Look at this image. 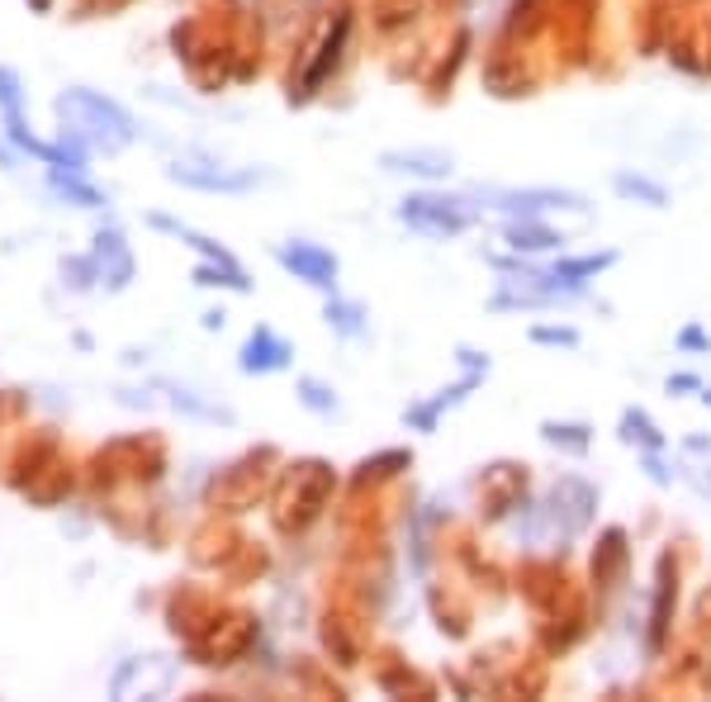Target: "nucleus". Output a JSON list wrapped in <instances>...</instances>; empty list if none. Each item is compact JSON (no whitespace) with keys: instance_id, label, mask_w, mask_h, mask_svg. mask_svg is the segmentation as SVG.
Listing matches in <instances>:
<instances>
[{"instance_id":"1","label":"nucleus","mask_w":711,"mask_h":702,"mask_svg":"<svg viewBox=\"0 0 711 702\" xmlns=\"http://www.w3.org/2000/svg\"><path fill=\"white\" fill-rule=\"evenodd\" d=\"M58 114L77 133L91 138V143H100V148H123L133 138V119L123 114L114 100H104L96 91H67L58 100Z\"/></svg>"},{"instance_id":"2","label":"nucleus","mask_w":711,"mask_h":702,"mask_svg":"<svg viewBox=\"0 0 711 702\" xmlns=\"http://www.w3.org/2000/svg\"><path fill=\"white\" fill-rule=\"evenodd\" d=\"M399 219L427 238H455L474 223V209L465 200H447V195H408L399 204Z\"/></svg>"},{"instance_id":"3","label":"nucleus","mask_w":711,"mask_h":702,"mask_svg":"<svg viewBox=\"0 0 711 702\" xmlns=\"http://www.w3.org/2000/svg\"><path fill=\"white\" fill-rule=\"evenodd\" d=\"M489 200L522 219H537L545 209H589V200L574 195V190H489Z\"/></svg>"},{"instance_id":"4","label":"nucleus","mask_w":711,"mask_h":702,"mask_svg":"<svg viewBox=\"0 0 711 702\" xmlns=\"http://www.w3.org/2000/svg\"><path fill=\"white\" fill-rule=\"evenodd\" d=\"M276 257H280V267H290L299 280H309V285H318V290H328L337 280V257L313 248V242H284Z\"/></svg>"},{"instance_id":"5","label":"nucleus","mask_w":711,"mask_h":702,"mask_svg":"<svg viewBox=\"0 0 711 702\" xmlns=\"http://www.w3.org/2000/svg\"><path fill=\"white\" fill-rule=\"evenodd\" d=\"M171 181H186V185H200V190H252L261 176L257 171H213V162H176L171 167Z\"/></svg>"},{"instance_id":"6","label":"nucleus","mask_w":711,"mask_h":702,"mask_svg":"<svg viewBox=\"0 0 711 702\" xmlns=\"http://www.w3.org/2000/svg\"><path fill=\"white\" fill-rule=\"evenodd\" d=\"M294 351H290V342H280L271 328H261L252 342L242 347V371H280L284 361H290Z\"/></svg>"},{"instance_id":"7","label":"nucleus","mask_w":711,"mask_h":702,"mask_svg":"<svg viewBox=\"0 0 711 702\" xmlns=\"http://www.w3.org/2000/svg\"><path fill=\"white\" fill-rule=\"evenodd\" d=\"M617 261V252H598V257H579V261H560V267H550V275L560 280V285H569V290H583V280L589 275H598L602 267H612Z\"/></svg>"},{"instance_id":"8","label":"nucleus","mask_w":711,"mask_h":702,"mask_svg":"<svg viewBox=\"0 0 711 702\" xmlns=\"http://www.w3.org/2000/svg\"><path fill=\"white\" fill-rule=\"evenodd\" d=\"M560 233H550L545 223L537 219H522V223H508V248L512 252H545V248H555Z\"/></svg>"},{"instance_id":"9","label":"nucleus","mask_w":711,"mask_h":702,"mask_svg":"<svg viewBox=\"0 0 711 702\" xmlns=\"http://www.w3.org/2000/svg\"><path fill=\"white\" fill-rule=\"evenodd\" d=\"M384 167L389 171H413V176H447L451 157H441V152H384Z\"/></svg>"},{"instance_id":"10","label":"nucleus","mask_w":711,"mask_h":702,"mask_svg":"<svg viewBox=\"0 0 711 702\" xmlns=\"http://www.w3.org/2000/svg\"><path fill=\"white\" fill-rule=\"evenodd\" d=\"M0 104H6V119H10V138L24 133V119H20V81L10 72H0Z\"/></svg>"},{"instance_id":"11","label":"nucleus","mask_w":711,"mask_h":702,"mask_svg":"<svg viewBox=\"0 0 711 702\" xmlns=\"http://www.w3.org/2000/svg\"><path fill=\"white\" fill-rule=\"evenodd\" d=\"M621 437H627V442H635V437H640L645 447H664V437L650 428L645 413H627V418H621Z\"/></svg>"},{"instance_id":"12","label":"nucleus","mask_w":711,"mask_h":702,"mask_svg":"<svg viewBox=\"0 0 711 702\" xmlns=\"http://www.w3.org/2000/svg\"><path fill=\"white\" fill-rule=\"evenodd\" d=\"M617 190L621 195H640V200H650V204H664V185H650L645 176H617Z\"/></svg>"},{"instance_id":"13","label":"nucleus","mask_w":711,"mask_h":702,"mask_svg":"<svg viewBox=\"0 0 711 702\" xmlns=\"http://www.w3.org/2000/svg\"><path fill=\"white\" fill-rule=\"evenodd\" d=\"M545 437H550V442H569L574 451L589 447V437H583V428H555V423H545Z\"/></svg>"},{"instance_id":"14","label":"nucleus","mask_w":711,"mask_h":702,"mask_svg":"<svg viewBox=\"0 0 711 702\" xmlns=\"http://www.w3.org/2000/svg\"><path fill=\"white\" fill-rule=\"evenodd\" d=\"M531 338H537V342H560V347H574V342H579V332H574V328H537V332H531Z\"/></svg>"},{"instance_id":"15","label":"nucleus","mask_w":711,"mask_h":702,"mask_svg":"<svg viewBox=\"0 0 711 702\" xmlns=\"http://www.w3.org/2000/svg\"><path fill=\"white\" fill-rule=\"evenodd\" d=\"M669 390H698V380H692V375H679V380H669Z\"/></svg>"},{"instance_id":"16","label":"nucleus","mask_w":711,"mask_h":702,"mask_svg":"<svg viewBox=\"0 0 711 702\" xmlns=\"http://www.w3.org/2000/svg\"><path fill=\"white\" fill-rule=\"evenodd\" d=\"M702 399H707V403H711V390H707V394H702Z\"/></svg>"}]
</instances>
